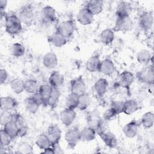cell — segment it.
Listing matches in <instances>:
<instances>
[{
	"label": "cell",
	"instance_id": "1",
	"mask_svg": "<svg viewBox=\"0 0 154 154\" xmlns=\"http://www.w3.org/2000/svg\"><path fill=\"white\" fill-rule=\"evenodd\" d=\"M5 31L10 35H16L20 32L22 29V22L19 16L14 14H5Z\"/></svg>",
	"mask_w": 154,
	"mask_h": 154
},
{
	"label": "cell",
	"instance_id": "2",
	"mask_svg": "<svg viewBox=\"0 0 154 154\" xmlns=\"http://www.w3.org/2000/svg\"><path fill=\"white\" fill-rule=\"evenodd\" d=\"M138 80L147 85H153L154 82V69L153 64L149 65L137 73Z\"/></svg>",
	"mask_w": 154,
	"mask_h": 154
},
{
	"label": "cell",
	"instance_id": "3",
	"mask_svg": "<svg viewBox=\"0 0 154 154\" xmlns=\"http://www.w3.org/2000/svg\"><path fill=\"white\" fill-rule=\"evenodd\" d=\"M19 17L22 23L26 25H30L34 21L35 13L34 8L31 4H28L23 6L19 13Z\"/></svg>",
	"mask_w": 154,
	"mask_h": 154
},
{
	"label": "cell",
	"instance_id": "4",
	"mask_svg": "<svg viewBox=\"0 0 154 154\" xmlns=\"http://www.w3.org/2000/svg\"><path fill=\"white\" fill-rule=\"evenodd\" d=\"M75 29V26L73 21L72 20H66L58 24L56 31L68 39L73 35Z\"/></svg>",
	"mask_w": 154,
	"mask_h": 154
},
{
	"label": "cell",
	"instance_id": "5",
	"mask_svg": "<svg viewBox=\"0 0 154 154\" xmlns=\"http://www.w3.org/2000/svg\"><path fill=\"white\" fill-rule=\"evenodd\" d=\"M64 139L70 149H74L80 140V131L76 128H69L65 133Z\"/></svg>",
	"mask_w": 154,
	"mask_h": 154
},
{
	"label": "cell",
	"instance_id": "6",
	"mask_svg": "<svg viewBox=\"0 0 154 154\" xmlns=\"http://www.w3.org/2000/svg\"><path fill=\"white\" fill-rule=\"evenodd\" d=\"M133 23L130 16L117 17L114 26L112 29L114 32H128L131 30Z\"/></svg>",
	"mask_w": 154,
	"mask_h": 154
},
{
	"label": "cell",
	"instance_id": "7",
	"mask_svg": "<svg viewBox=\"0 0 154 154\" xmlns=\"http://www.w3.org/2000/svg\"><path fill=\"white\" fill-rule=\"evenodd\" d=\"M153 12L144 11L142 13L138 19V25L140 28L144 31H149L153 25Z\"/></svg>",
	"mask_w": 154,
	"mask_h": 154
},
{
	"label": "cell",
	"instance_id": "8",
	"mask_svg": "<svg viewBox=\"0 0 154 154\" xmlns=\"http://www.w3.org/2000/svg\"><path fill=\"white\" fill-rule=\"evenodd\" d=\"M12 121L15 123L19 130V137H25L28 131V127L23 116L20 113H13Z\"/></svg>",
	"mask_w": 154,
	"mask_h": 154
},
{
	"label": "cell",
	"instance_id": "9",
	"mask_svg": "<svg viewBox=\"0 0 154 154\" xmlns=\"http://www.w3.org/2000/svg\"><path fill=\"white\" fill-rule=\"evenodd\" d=\"M70 93L80 96L86 93V85L81 76L72 79L70 82Z\"/></svg>",
	"mask_w": 154,
	"mask_h": 154
},
{
	"label": "cell",
	"instance_id": "10",
	"mask_svg": "<svg viewBox=\"0 0 154 154\" xmlns=\"http://www.w3.org/2000/svg\"><path fill=\"white\" fill-rule=\"evenodd\" d=\"M97 134L105 145L109 148H115L117 145V140L116 136L111 132L106 131L103 129L98 131Z\"/></svg>",
	"mask_w": 154,
	"mask_h": 154
},
{
	"label": "cell",
	"instance_id": "11",
	"mask_svg": "<svg viewBox=\"0 0 154 154\" xmlns=\"http://www.w3.org/2000/svg\"><path fill=\"white\" fill-rule=\"evenodd\" d=\"M41 19L44 23H51L56 20L57 14L54 8L50 5L45 6L41 10Z\"/></svg>",
	"mask_w": 154,
	"mask_h": 154
},
{
	"label": "cell",
	"instance_id": "12",
	"mask_svg": "<svg viewBox=\"0 0 154 154\" xmlns=\"http://www.w3.org/2000/svg\"><path fill=\"white\" fill-rule=\"evenodd\" d=\"M76 117V112L75 109L66 108L63 109L60 115V120L63 125L65 126H70Z\"/></svg>",
	"mask_w": 154,
	"mask_h": 154
},
{
	"label": "cell",
	"instance_id": "13",
	"mask_svg": "<svg viewBox=\"0 0 154 154\" xmlns=\"http://www.w3.org/2000/svg\"><path fill=\"white\" fill-rule=\"evenodd\" d=\"M18 105L17 100L11 96H4L0 99V108L1 111H10L15 109Z\"/></svg>",
	"mask_w": 154,
	"mask_h": 154
},
{
	"label": "cell",
	"instance_id": "14",
	"mask_svg": "<svg viewBox=\"0 0 154 154\" xmlns=\"http://www.w3.org/2000/svg\"><path fill=\"white\" fill-rule=\"evenodd\" d=\"M46 134L51 141L52 144L60 142L61 137V131L57 125H50L48 128Z\"/></svg>",
	"mask_w": 154,
	"mask_h": 154
},
{
	"label": "cell",
	"instance_id": "15",
	"mask_svg": "<svg viewBox=\"0 0 154 154\" xmlns=\"http://www.w3.org/2000/svg\"><path fill=\"white\" fill-rule=\"evenodd\" d=\"M94 16L84 7L82 8L77 14L76 19L82 25H89L93 20Z\"/></svg>",
	"mask_w": 154,
	"mask_h": 154
},
{
	"label": "cell",
	"instance_id": "16",
	"mask_svg": "<svg viewBox=\"0 0 154 154\" xmlns=\"http://www.w3.org/2000/svg\"><path fill=\"white\" fill-rule=\"evenodd\" d=\"M116 70L113 61L109 58H105L101 61L99 72L106 76L112 75Z\"/></svg>",
	"mask_w": 154,
	"mask_h": 154
},
{
	"label": "cell",
	"instance_id": "17",
	"mask_svg": "<svg viewBox=\"0 0 154 154\" xmlns=\"http://www.w3.org/2000/svg\"><path fill=\"white\" fill-rule=\"evenodd\" d=\"M138 125L135 120H132L126 123L122 129L123 133L125 137L129 138H134L138 133Z\"/></svg>",
	"mask_w": 154,
	"mask_h": 154
},
{
	"label": "cell",
	"instance_id": "18",
	"mask_svg": "<svg viewBox=\"0 0 154 154\" xmlns=\"http://www.w3.org/2000/svg\"><path fill=\"white\" fill-rule=\"evenodd\" d=\"M84 7L86 8L93 16H96L102 12L103 4V2L101 1L92 0L86 2Z\"/></svg>",
	"mask_w": 154,
	"mask_h": 154
},
{
	"label": "cell",
	"instance_id": "19",
	"mask_svg": "<svg viewBox=\"0 0 154 154\" xmlns=\"http://www.w3.org/2000/svg\"><path fill=\"white\" fill-rule=\"evenodd\" d=\"M58 58L53 52L46 53L42 60L43 66L48 69H53L58 65Z\"/></svg>",
	"mask_w": 154,
	"mask_h": 154
},
{
	"label": "cell",
	"instance_id": "20",
	"mask_svg": "<svg viewBox=\"0 0 154 154\" xmlns=\"http://www.w3.org/2000/svg\"><path fill=\"white\" fill-rule=\"evenodd\" d=\"M118 81L122 87L129 88L134 81V75L132 72L125 70L120 73Z\"/></svg>",
	"mask_w": 154,
	"mask_h": 154
},
{
	"label": "cell",
	"instance_id": "21",
	"mask_svg": "<svg viewBox=\"0 0 154 154\" xmlns=\"http://www.w3.org/2000/svg\"><path fill=\"white\" fill-rule=\"evenodd\" d=\"M108 88V82L105 78H100L96 81L94 85V90L96 95L102 97L106 93Z\"/></svg>",
	"mask_w": 154,
	"mask_h": 154
},
{
	"label": "cell",
	"instance_id": "22",
	"mask_svg": "<svg viewBox=\"0 0 154 154\" xmlns=\"http://www.w3.org/2000/svg\"><path fill=\"white\" fill-rule=\"evenodd\" d=\"M132 7L131 4L126 1L120 2L116 8L117 17H128L130 16L131 13Z\"/></svg>",
	"mask_w": 154,
	"mask_h": 154
},
{
	"label": "cell",
	"instance_id": "23",
	"mask_svg": "<svg viewBox=\"0 0 154 154\" xmlns=\"http://www.w3.org/2000/svg\"><path fill=\"white\" fill-rule=\"evenodd\" d=\"M49 84L53 88H59L64 82L63 75L58 71H54L49 76L48 79Z\"/></svg>",
	"mask_w": 154,
	"mask_h": 154
},
{
	"label": "cell",
	"instance_id": "24",
	"mask_svg": "<svg viewBox=\"0 0 154 154\" xmlns=\"http://www.w3.org/2000/svg\"><path fill=\"white\" fill-rule=\"evenodd\" d=\"M139 108V103L136 100L128 99L124 102L123 112L126 115H131L137 111Z\"/></svg>",
	"mask_w": 154,
	"mask_h": 154
},
{
	"label": "cell",
	"instance_id": "25",
	"mask_svg": "<svg viewBox=\"0 0 154 154\" xmlns=\"http://www.w3.org/2000/svg\"><path fill=\"white\" fill-rule=\"evenodd\" d=\"M114 32L112 29L106 28L103 29L100 34V40L101 43L108 46L111 45L114 40Z\"/></svg>",
	"mask_w": 154,
	"mask_h": 154
},
{
	"label": "cell",
	"instance_id": "26",
	"mask_svg": "<svg viewBox=\"0 0 154 154\" xmlns=\"http://www.w3.org/2000/svg\"><path fill=\"white\" fill-rule=\"evenodd\" d=\"M100 62L101 61L97 55H93L86 62V69L90 72H99Z\"/></svg>",
	"mask_w": 154,
	"mask_h": 154
},
{
	"label": "cell",
	"instance_id": "27",
	"mask_svg": "<svg viewBox=\"0 0 154 154\" xmlns=\"http://www.w3.org/2000/svg\"><path fill=\"white\" fill-rule=\"evenodd\" d=\"M96 131L90 127H85L80 131V140L82 141L89 142L94 140L96 138Z\"/></svg>",
	"mask_w": 154,
	"mask_h": 154
},
{
	"label": "cell",
	"instance_id": "28",
	"mask_svg": "<svg viewBox=\"0 0 154 154\" xmlns=\"http://www.w3.org/2000/svg\"><path fill=\"white\" fill-rule=\"evenodd\" d=\"M49 42L54 46L61 48L64 46L67 42V38H65L56 31L49 37Z\"/></svg>",
	"mask_w": 154,
	"mask_h": 154
},
{
	"label": "cell",
	"instance_id": "29",
	"mask_svg": "<svg viewBox=\"0 0 154 154\" xmlns=\"http://www.w3.org/2000/svg\"><path fill=\"white\" fill-rule=\"evenodd\" d=\"M35 144L40 149L44 150L52 146V143L46 134H40L35 139Z\"/></svg>",
	"mask_w": 154,
	"mask_h": 154
},
{
	"label": "cell",
	"instance_id": "30",
	"mask_svg": "<svg viewBox=\"0 0 154 154\" xmlns=\"http://www.w3.org/2000/svg\"><path fill=\"white\" fill-rule=\"evenodd\" d=\"M152 58L150 51L147 49H142L140 50L137 54V60L141 64L146 65L149 64Z\"/></svg>",
	"mask_w": 154,
	"mask_h": 154
},
{
	"label": "cell",
	"instance_id": "31",
	"mask_svg": "<svg viewBox=\"0 0 154 154\" xmlns=\"http://www.w3.org/2000/svg\"><path fill=\"white\" fill-rule=\"evenodd\" d=\"M10 86L11 90L17 94H20L25 91L24 81L19 78L13 79L10 81Z\"/></svg>",
	"mask_w": 154,
	"mask_h": 154
},
{
	"label": "cell",
	"instance_id": "32",
	"mask_svg": "<svg viewBox=\"0 0 154 154\" xmlns=\"http://www.w3.org/2000/svg\"><path fill=\"white\" fill-rule=\"evenodd\" d=\"M61 96L60 91L58 88H53L51 93L47 100V106H49L52 108H54L57 105L60 97Z\"/></svg>",
	"mask_w": 154,
	"mask_h": 154
},
{
	"label": "cell",
	"instance_id": "33",
	"mask_svg": "<svg viewBox=\"0 0 154 154\" xmlns=\"http://www.w3.org/2000/svg\"><path fill=\"white\" fill-rule=\"evenodd\" d=\"M39 87L37 81L34 79H28L24 81L25 91L29 94H34L38 91Z\"/></svg>",
	"mask_w": 154,
	"mask_h": 154
},
{
	"label": "cell",
	"instance_id": "34",
	"mask_svg": "<svg viewBox=\"0 0 154 154\" xmlns=\"http://www.w3.org/2000/svg\"><path fill=\"white\" fill-rule=\"evenodd\" d=\"M141 124L146 129L151 128L154 123V115L151 111H148L144 113L141 119Z\"/></svg>",
	"mask_w": 154,
	"mask_h": 154
},
{
	"label": "cell",
	"instance_id": "35",
	"mask_svg": "<svg viewBox=\"0 0 154 154\" xmlns=\"http://www.w3.org/2000/svg\"><path fill=\"white\" fill-rule=\"evenodd\" d=\"M3 129L11 137L13 140L19 136L18 128L13 121L6 123L4 126Z\"/></svg>",
	"mask_w": 154,
	"mask_h": 154
},
{
	"label": "cell",
	"instance_id": "36",
	"mask_svg": "<svg viewBox=\"0 0 154 154\" xmlns=\"http://www.w3.org/2000/svg\"><path fill=\"white\" fill-rule=\"evenodd\" d=\"M79 96L70 93L69 94L65 100V105L66 108L75 109L78 107Z\"/></svg>",
	"mask_w": 154,
	"mask_h": 154
},
{
	"label": "cell",
	"instance_id": "37",
	"mask_svg": "<svg viewBox=\"0 0 154 154\" xmlns=\"http://www.w3.org/2000/svg\"><path fill=\"white\" fill-rule=\"evenodd\" d=\"M90 105V98L86 93L79 96L77 108L81 111L87 109Z\"/></svg>",
	"mask_w": 154,
	"mask_h": 154
},
{
	"label": "cell",
	"instance_id": "38",
	"mask_svg": "<svg viewBox=\"0 0 154 154\" xmlns=\"http://www.w3.org/2000/svg\"><path fill=\"white\" fill-rule=\"evenodd\" d=\"M25 105L26 111L31 114H35L38 111L40 105L32 99V97H27L25 100Z\"/></svg>",
	"mask_w": 154,
	"mask_h": 154
},
{
	"label": "cell",
	"instance_id": "39",
	"mask_svg": "<svg viewBox=\"0 0 154 154\" xmlns=\"http://www.w3.org/2000/svg\"><path fill=\"white\" fill-rule=\"evenodd\" d=\"M11 53L15 57H21L25 53V48L20 43H14L11 47Z\"/></svg>",
	"mask_w": 154,
	"mask_h": 154
},
{
	"label": "cell",
	"instance_id": "40",
	"mask_svg": "<svg viewBox=\"0 0 154 154\" xmlns=\"http://www.w3.org/2000/svg\"><path fill=\"white\" fill-rule=\"evenodd\" d=\"M52 88L53 87L49 84H42L39 87L38 92L43 96V97L46 100V102L48 97H49L51 93Z\"/></svg>",
	"mask_w": 154,
	"mask_h": 154
},
{
	"label": "cell",
	"instance_id": "41",
	"mask_svg": "<svg viewBox=\"0 0 154 154\" xmlns=\"http://www.w3.org/2000/svg\"><path fill=\"white\" fill-rule=\"evenodd\" d=\"M12 140L11 137L4 130V129H2L1 131V147H7L10 144Z\"/></svg>",
	"mask_w": 154,
	"mask_h": 154
},
{
	"label": "cell",
	"instance_id": "42",
	"mask_svg": "<svg viewBox=\"0 0 154 154\" xmlns=\"http://www.w3.org/2000/svg\"><path fill=\"white\" fill-rule=\"evenodd\" d=\"M13 114L10 111H1L0 116V123L2 126H4L8 122L12 121Z\"/></svg>",
	"mask_w": 154,
	"mask_h": 154
},
{
	"label": "cell",
	"instance_id": "43",
	"mask_svg": "<svg viewBox=\"0 0 154 154\" xmlns=\"http://www.w3.org/2000/svg\"><path fill=\"white\" fill-rule=\"evenodd\" d=\"M16 153H32V147L28 143H22L18 146Z\"/></svg>",
	"mask_w": 154,
	"mask_h": 154
},
{
	"label": "cell",
	"instance_id": "44",
	"mask_svg": "<svg viewBox=\"0 0 154 154\" xmlns=\"http://www.w3.org/2000/svg\"><path fill=\"white\" fill-rule=\"evenodd\" d=\"M123 105L124 102L117 100L112 102L110 108L116 113L117 115H119V114L123 112Z\"/></svg>",
	"mask_w": 154,
	"mask_h": 154
},
{
	"label": "cell",
	"instance_id": "45",
	"mask_svg": "<svg viewBox=\"0 0 154 154\" xmlns=\"http://www.w3.org/2000/svg\"><path fill=\"white\" fill-rule=\"evenodd\" d=\"M32 99L40 105V106H47V102L43 96L38 92V91L32 94Z\"/></svg>",
	"mask_w": 154,
	"mask_h": 154
},
{
	"label": "cell",
	"instance_id": "46",
	"mask_svg": "<svg viewBox=\"0 0 154 154\" xmlns=\"http://www.w3.org/2000/svg\"><path fill=\"white\" fill-rule=\"evenodd\" d=\"M117 116V115L116 114V113L111 108H109L105 112V113L103 114V117H104L105 120H110Z\"/></svg>",
	"mask_w": 154,
	"mask_h": 154
},
{
	"label": "cell",
	"instance_id": "47",
	"mask_svg": "<svg viewBox=\"0 0 154 154\" xmlns=\"http://www.w3.org/2000/svg\"><path fill=\"white\" fill-rule=\"evenodd\" d=\"M8 78V73L4 69H1L0 70V84L2 85L7 81Z\"/></svg>",
	"mask_w": 154,
	"mask_h": 154
},
{
	"label": "cell",
	"instance_id": "48",
	"mask_svg": "<svg viewBox=\"0 0 154 154\" xmlns=\"http://www.w3.org/2000/svg\"><path fill=\"white\" fill-rule=\"evenodd\" d=\"M52 147L54 149V154H55V153H61L63 152V151L62 150V149H61V147L59 144V143L52 144Z\"/></svg>",
	"mask_w": 154,
	"mask_h": 154
},
{
	"label": "cell",
	"instance_id": "49",
	"mask_svg": "<svg viewBox=\"0 0 154 154\" xmlns=\"http://www.w3.org/2000/svg\"><path fill=\"white\" fill-rule=\"evenodd\" d=\"M7 5V1L6 0H1L0 1V9L1 13L5 12V9Z\"/></svg>",
	"mask_w": 154,
	"mask_h": 154
},
{
	"label": "cell",
	"instance_id": "50",
	"mask_svg": "<svg viewBox=\"0 0 154 154\" xmlns=\"http://www.w3.org/2000/svg\"><path fill=\"white\" fill-rule=\"evenodd\" d=\"M42 153H46V154L51 153V154H53V153H54V149H53L52 147L51 146V147H49L48 148H46V149L43 150Z\"/></svg>",
	"mask_w": 154,
	"mask_h": 154
}]
</instances>
